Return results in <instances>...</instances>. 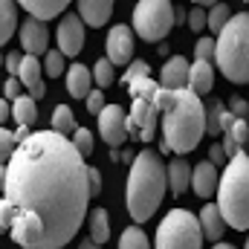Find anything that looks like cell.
I'll use <instances>...</instances> for the list:
<instances>
[{"label": "cell", "mask_w": 249, "mask_h": 249, "mask_svg": "<svg viewBox=\"0 0 249 249\" xmlns=\"http://www.w3.org/2000/svg\"><path fill=\"white\" fill-rule=\"evenodd\" d=\"M90 165L55 130L32 133L6 165L0 235L23 249H61L81 229L90 206Z\"/></svg>", "instance_id": "6da1fadb"}, {"label": "cell", "mask_w": 249, "mask_h": 249, "mask_svg": "<svg viewBox=\"0 0 249 249\" xmlns=\"http://www.w3.org/2000/svg\"><path fill=\"white\" fill-rule=\"evenodd\" d=\"M157 110L162 116V142L160 151H174L177 157L191 154L203 133H206V107L200 96L186 90H165L160 87L157 93Z\"/></svg>", "instance_id": "7a4b0ae2"}, {"label": "cell", "mask_w": 249, "mask_h": 249, "mask_svg": "<svg viewBox=\"0 0 249 249\" xmlns=\"http://www.w3.org/2000/svg\"><path fill=\"white\" fill-rule=\"evenodd\" d=\"M168 186V168L160 151H139L127 174V212L136 223H145L162 203Z\"/></svg>", "instance_id": "3957f363"}, {"label": "cell", "mask_w": 249, "mask_h": 249, "mask_svg": "<svg viewBox=\"0 0 249 249\" xmlns=\"http://www.w3.org/2000/svg\"><path fill=\"white\" fill-rule=\"evenodd\" d=\"M217 209L226 226L247 232L249 229V154H235L220 174L217 186Z\"/></svg>", "instance_id": "277c9868"}, {"label": "cell", "mask_w": 249, "mask_h": 249, "mask_svg": "<svg viewBox=\"0 0 249 249\" xmlns=\"http://www.w3.org/2000/svg\"><path fill=\"white\" fill-rule=\"evenodd\" d=\"M214 61L229 81L249 84V12H235L226 29L217 35Z\"/></svg>", "instance_id": "5b68a950"}, {"label": "cell", "mask_w": 249, "mask_h": 249, "mask_svg": "<svg viewBox=\"0 0 249 249\" xmlns=\"http://www.w3.org/2000/svg\"><path fill=\"white\" fill-rule=\"evenodd\" d=\"M157 249H200L203 247V229L200 220L186 209H171L165 220L157 226Z\"/></svg>", "instance_id": "8992f818"}, {"label": "cell", "mask_w": 249, "mask_h": 249, "mask_svg": "<svg viewBox=\"0 0 249 249\" xmlns=\"http://www.w3.org/2000/svg\"><path fill=\"white\" fill-rule=\"evenodd\" d=\"M171 26H174V3L142 0L133 6V32L142 35V41L157 44L171 32Z\"/></svg>", "instance_id": "52a82bcc"}, {"label": "cell", "mask_w": 249, "mask_h": 249, "mask_svg": "<svg viewBox=\"0 0 249 249\" xmlns=\"http://www.w3.org/2000/svg\"><path fill=\"white\" fill-rule=\"evenodd\" d=\"M99 133L110 148H119L127 139V116L122 113L119 105H107L99 116Z\"/></svg>", "instance_id": "ba28073f"}, {"label": "cell", "mask_w": 249, "mask_h": 249, "mask_svg": "<svg viewBox=\"0 0 249 249\" xmlns=\"http://www.w3.org/2000/svg\"><path fill=\"white\" fill-rule=\"evenodd\" d=\"M105 50H107V61L113 64V67H122V64H130L133 61V29L130 26H113L110 32H107V44H105Z\"/></svg>", "instance_id": "9c48e42d"}, {"label": "cell", "mask_w": 249, "mask_h": 249, "mask_svg": "<svg viewBox=\"0 0 249 249\" xmlns=\"http://www.w3.org/2000/svg\"><path fill=\"white\" fill-rule=\"evenodd\" d=\"M55 38H58V53L61 55H78L81 47H84V23H81V18L72 15V12L64 15Z\"/></svg>", "instance_id": "30bf717a"}, {"label": "cell", "mask_w": 249, "mask_h": 249, "mask_svg": "<svg viewBox=\"0 0 249 249\" xmlns=\"http://www.w3.org/2000/svg\"><path fill=\"white\" fill-rule=\"evenodd\" d=\"M18 81L26 87V96H32V99L38 102V99L47 93V84H44V64L38 61L35 55H26V58H20Z\"/></svg>", "instance_id": "8fae6325"}, {"label": "cell", "mask_w": 249, "mask_h": 249, "mask_svg": "<svg viewBox=\"0 0 249 249\" xmlns=\"http://www.w3.org/2000/svg\"><path fill=\"white\" fill-rule=\"evenodd\" d=\"M47 41H50V32L41 20L35 18H26L20 23V47L26 50V55H47Z\"/></svg>", "instance_id": "7c38bea8"}, {"label": "cell", "mask_w": 249, "mask_h": 249, "mask_svg": "<svg viewBox=\"0 0 249 249\" xmlns=\"http://www.w3.org/2000/svg\"><path fill=\"white\" fill-rule=\"evenodd\" d=\"M160 87H165V90H186V87H191V67H188V61L183 55H174L171 61H165Z\"/></svg>", "instance_id": "4fadbf2b"}, {"label": "cell", "mask_w": 249, "mask_h": 249, "mask_svg": "<svg viewBox=\"0 0 249 249\" xmlns=\"http://www.w3.org/2000/svg\"><path fill=\"white\" fill-rule=\"evenodd\" d=\"M220 186V174H217V168L206 160V162H200V165H194V174H191V188H194V194L197 197H212L214 191Z\"/></svg>", "instance_id": "5bb4252c"}, {"label": "cell", "mask_w": 249, "mask_h": 249, "mask_svg": "<svg viewBox=\"0 0 249 249\" xmlns=\"http://www.w3.org/2000/svg\"><path fill=\"white\" fill-rule=\"evenodd\" d=\"M110 15H113V3L110 0H81L78 3V18H81V23H87V26H105L107 20H110Z\"/></svg>", "instance_id": "9a60e30c"}, {"label": "cell", "mask_w": 249, "mask_h": 249, "mask_svg": "<svg viewBox=\"0 0 249 249\" xmlns=\"http://www.w3.org/2000/svg\"><path fill=\"white\" fill-rule=\"evenodd\" d=\"M197 220H200L203 238H209V241H220V238H223V232H226V220H223L217 203H206V206L200 209V217H197Z\"/></svg>", "instance_id": "2e32d148"}, {"label": "cell", "mask_w": 249, "mask_h": 249, "mask_svg": "<svg viewBox=\"0 0 249 249\" xmlns=\"http://www.w3.org/2000/svg\"><path fill=\"white\" fill-rule=\"evenodd\" d=\"M64 75H67V93H70L72 99H87V96H90L93 70H87L84 64H72Z\"/></svg>", "instance_id": "e0dca14e"}, {"label": "cell", "mask_w": 249, "mask_h": 249, "mask_svg": "<svg viewBox=\"0 0 249 249\" xmlns=\"http://www.w3.org/2000/svg\"><path fill=\"white\" fill-rule=\"evenodd\" d=\"M235 122V116L223 107V102L220 99H212V105H209V110H206V133H212V136H217V133H226L229 127Z\"/></svg>", "instance_id": "ac0fdd59"}, {"label": "cell", "mask_w": 249, "mask_h": 249, "mask_svg": "<svg viewBox=\"0 0 249 249\" xmlns=\"http://www.w3.org/2000/svg\"><path fill=\"white\" fill-rule=\"evenodd\" d=\"M20 9H26L29 12V18H35V20H53V18H58L61 12H67V3L64 0H23L20 3Z\"/></svg>", "instance_id": "d6986e66"}, {"label": "cell", "mask_w": 249, "mask_h": 249, "mask_svg": "<svg viewBox=\"0 0 249 249\" xmlns=\"http://www.w3.org/2000/svg\"><path fill=\"white\" fill-rule=\"evenodd\" d=\"M191 174H194V168H188V162L183 157H174L171 162H168V188H171V194H183L188 191L191 186Z\"/></svg>", "instance_id": "ffe728a7"}, {"label": "cell", "mask_w": 249, "mask_h": 249, "mask_svg": "<svg viewBox=\"0 0 249 249\" xmlns=\"http://www.w3.org/2000/svg\"><path fill=\"white\" fill-rule=\"evenodd\" d=\"M212 84H214V67H212V61L191 64V90L197 96H206V93H212Z\"/></svg>", "instance_id": "44dd1931"}, {"label": "cell", "mask_w": 249, "mask_h": 249, "mask_svg": "<svg viewBox=\"0 0 249 249\" xmlns=\"http://www.w3.org/2000/svg\"><path fill=\"white\" fill-rule=\"evenodd\" d=\"M87 226H90V241L96 247H102L110 238V220H107V212L105 209H93L87 214Z\"/></svg>", "instance_id": "7402d4cb"}, {"label": "cell", "mask_w": 249, "mask_h": 249, "mask_svg": "<svg viewBox=\"0 0 249 249\" xmlns=\"http://www.w3.org/2000/svg\"><path fill=\"white\" fill-rule=\"evenodd\" d=\"M12 116H15L18 127H32V124L38 122V107H35V99L23 93L18 102H12Z\"/></svg>", "instance_id": "603a6c76"}, {"label": "cell", "mask_w": 249, "mask_h": 249, "mask_svg": "<svg viewBox=\"0 0 249 249\" xmlns=\"http://www.w3.org/2000/svg\"><path fill=\"white\" fill-rule=\"evenodd\" d=\"M18 29V6L12 0H0V47L15 35Z\"/></svg>", "instance_id": "cb8c5ba5"}, {"label": "cell", "mask_w": 249, "mask_h": 249, "mask_svg": "<svg viewBox=\"0 0 249 249\" xmlns=\"http://www.w3.org/2000/svg\"><path fill=\"white\" fill-rule=\"evenodd\" d=\"M53 130H55L58 136H64V139L75 136L78 124H75V116H72V110H70L67 105H58V107H55V113H53Z\"/></svg>", "instance_id": "d4e9b609"}, {"label": "cell", "mask_w": 249, "mask_h": 249, "mask_svg": "<svg viewBox=\"0 0 249 249\" xmlns=\"http://www.w3.org/2000/svg\"><path fill=\"white\" fill-rule=\"evenodd\" d=\"M232 15H235V12H232L226 3H214L212 12H209V29H212L214 35H220V32L226 29V23L232 20Z\"/></svg>", "instance_id": "484cf974"}, {"label": "cell", "mask_w": 249, "mask_h": 249, "mask_svg": "<svg viewBox=\"0 0 249 249\" xmlns=\"http://www.w3.org/2000/svg\"><path fill=\"white\" fill-rule=\"evenodd\" d=\"M119 249H151V244L139 226H127L119 238Z\"/></svg>", "instance_id": "4316f807"}, {"label": "cell", "mask_w": 249, "mask_h": 249, "mask_svg": "<svg viewBox=\"0 0 249 249\" xmlns=\"http://www.w3.org/2000/svg\"><path fill=\"white\" fill-rule=\"evenodd\" d=\"M93 78H96L99 90L110 87V84H113V64L107 61V58H99V61H96V67H93Z\"/></svg>", "instance_id": "83f0119b"}, {"label": "cell", "mask_w": 249, "mask_h": 249, "mask_svg": "<svg viewBox=\"0 0 249 249\" xmlns=\"http://www.w3.org/2000/svg\"><path fill=\"white\" fill-rule=\"evenodd\" d=\"M18 151V142H15V133L12 130H6V127H0V168L3 165H9V160H12V154Z\"/></svg>", "instance_id": "f1b7e54d"}, {"label": "cell", "mask_w": 249, "mask_h": 249, "mask_svg": "<svg viewBox=\"0 0 249 249\" xmlns=\"http://www.w3.org/2000/svg\"><path fill=\"white\" fill-rule=\"evenodd\" d=\"M226 136L235 142V148H238V151H244V145L249 142V122H247V119H235L232 127L226 130Z\"/></svg>", "instance_id": "f546056e"}, {"label": "cell", "mask_w": 249, "mask_h": 249, "mask_svg": "<svg viewBox=\"0 0 249 249\" xmlns=\"http://www.w3.org/2000/svg\"><path fill=\"white\" fill-rule=\"evenodd\" d=\"M214 53H217V38H212V35L200 38L197 47H194V58L197 61H209V58H214Z\"/></svg>", "instance_id": "4dcf8cb0"}, {"label": "cell", "mask_w": 249, "mask_h": 249, "mask_svg": "<svg viewBox=\"0 0 249 249\" xmlns=\"http://www.w3.org/2000/svg\"><path fill=\"white\" fill-rule=\"evenodd\" d=\"M44 72H47L50 78L64 75V55L58 53V50H50V53L44 55Z\"/></svg>", "instance_id": "1f68e13d"}, {"label": "cell", "mask_w": 249, "mask_h": 249, "mask_svg": "<svg viewBox=\"0 0 249 249\" xmlns=\"http://www.w3.org/2000/svg\"><path fill=\"white\" fill-rule=\"evenodd\" d=\"M72 145H75V148H78V154L87 160V157L93 154V133H90L87 127H78V130H75V136H72Z\"/></svg>", "instance_id": "d6a6232c"}, {"label": "cell", "mask_w": 249, "mask_h": 249, "mask_svg": "<svg viewBox=\"0 0 249 249\" xmlns=\"http://www.w3.org/2000/svg\"><path fill=\"white\" fill-rule=\"evenodd\" d=\"M139 78H151V67L145 61H133L130 67H127V72L122 75V84H133V81H139Z\"/></svg>", "instance_id": "836d02e7"}, {"label": "cell", "mask_w": 249, "mask_h": 249, "mask_svg": "<svg viewBox=\"0 0 249 249\" xmlns=\"http://www.w3.org/2000/svg\"><path fill=\"white\" fill-rule=\"evenodd\" d=\"M188 26H191L194 32H203V29L209 26V12H206L203 6H191V9H188Z\"/></svg>", "instance_id": "e575fe53"}, {"label": "cell", "mask_w": 249, "mask_h": 249, "mask_svg": "<svg viewBox=\"0 0 249 249\" xmlns=\"http://www.w3.org/2000/svg\"><path fill=\"white\" fill-rule=\"evenodd\" d=\"M105 107H107L105 105V93L102 90H90V96H87V113L90 116H102Z\"/></svg>", "instance_id": "d590c367"}, {"label": "cell", "mask_w": 249, "mask_h": 249, "mask_svg": "<svg viewBox=\"0 0 249 249\" xmlns=\"http://www.w3.org/2000/svg\"><path fill=\"white\" fill-rule=\"evenodd\" d=\"M3 90H6V99H9V102H18V99L23 96V84H20L18 78H9Z\"/></svg>", "instance_id": "8d00e7d4"}, {"label": "cell", "mask_w": 249, "mask_h": 249, "mask_svg": "<svg viewBox=\"0 0 249 249\" xmlns=\"http://www.w3.org/2000/svg\"><path fill=\"white\" fill-rule=\"evenodd\" d=\"M87 180H90V197H96L102 191V171L99 168H90L87 171Z\"/></svg>", "instance_id": "74e56055"}, {"label": "cell", "mask_w": 249, "mask_h": 249, "mask_svg": "<svg viewBox=\"0 0 249 249\" xmlns=\"http://www.w3.org/2000/svg\"><path fill=\"white\" fill-rule=\"evenodd\" d=\"M20 53H9L6 55V70H9V78H18V70H20Z\"/></svg>", "instance_id": "f35d334b"}, {"label": "cell", "mask_w": 249, "mask_h": 249, "mask_svg": "<svg viewBox=\"0 0 249 249\" xmlns=\"http://www.w3.org/2000/svg\"><path fill=\"white\" fill-rule=\"evenodd\" d=\"M214 168L217 165H229V157H226V151H223V145H212V160H209Z\"/></svg>", "instance_id": "ab89813d"}, {"label": "cell", "mask_w": 249, "mask_h": 249, "mask_svg": "<svg viewBox=\"0 0 249 249\" xmlns=\"http://www.w3.org/2000/svg\"><path fill=\"white\" fill-rule=\"evenodd\" d=\"M235 119H247V113H249V105L244 102V99H232V110H229Z\"/></svg>", "instance_id": "60d3db41"}, {"label": "cell", "mask_w": 249, "mask_h": 249, "mask_svg": "<svg viewBox=\"0 0 249 249\" xmlns=\"http://www.w3.org/2000/svg\"><path fill=\"white\" fill-rule=\"evenodd\" d=\"M9 116H12V102H9V99L3 96V99H0V124L6 122Z\"/></svg>", "instance_id": "b9f144b4"}, {"label": "cell", "mask_w": 249, "mask_h": 249, "mask_svg": "<svg viewBox=\"0 0 249 249\" xmlns=\"http://www.w3.org/2000/svg\"><path fill=\"white\" fill-rule=\"evenodd\" d=\"M186 20H188L186 9H177V6H174V23H186Z\"/></svg>", "instance_id": "7bdbcfd3"}, {"label": "cell", "mask_w": 249, "mask_h": 249, "mask_svg": "<svg viewBox=\"0 0 249 249\" xmlns=\"http://www.w3.org/2000/svg\"><path fill=\"white\" fill-rule=\"evenodd\" d=\"M78 249H102V247H96L93 241H84V244H78Z\"/></svg>", "instance_id": "ee69618b"}, {"label": "cell", "mask_w": 249, "mask_h": 249, "mask_svg": "<svg viewBox=\"0 0 249 249\" xmlns=\"http://www.w3.org/2000/svg\"><path fill=\"white\" fill-rule=\"evenodd\" d=\"M3 186H6V165L0 168V191H3Z\"/></svg>", "instance_id": "f6af8a7d"}, {"label": "cell", "mask_w": 249, "mask_h": 249, "mask_svg": "<svg viewBox=\"0 0 249 249\" xmlns=\"http://www.w3.org/2000/svg\"><path fill=\"white\" fill-rule=\"evenodd\" d=\"M212 249H235V247H232V244H214Z\"/></svg>", "instance_id": "bcb514c9"}, {"label": "cell", "mask_w": 249, "mask_h": 249, "mask_svg": "<svg viewBox=\"0 0 249 249\" xmlns=\"http://www.w3.org/2000/svg\"><path fill=\"white\" fill-rule=\"evenodd\" d=\"M3 64H6V58H3V55H0V67H3Z\"/></svg>", "instance_id": "7dc6e473"}, {"label": "cell", "mask_w": 249, "mask_h": 249, "mask_svg": "<svg viewBox=\"0 0 249 249\" xmlns=\"http://www.w3.org/2000/svg\"><path fill=\"white\" fill-rule=\"evenodd\" d=\"M244 249H249V241H247V244H244Z\"/></svg>", "instance_id": "c3c4849f"}]
</instances>
